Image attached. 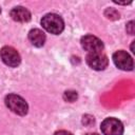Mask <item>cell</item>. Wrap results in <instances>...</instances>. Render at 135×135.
<instances>
[{
	"label": "cell",
	"mask_w": 135,
	"mask_h": 135,
	"mask_svg": "<svg viewBox=\"0 0 135 135\" xmlns=\"http://www.w3.org/2000/svg\"><path fill=\"white\" fill-rule=\"evenodd\" d=\"M78 97V94L76 91H65L63 93V99L69 102H74Z\"/></svg>",
	"instance_id": "30bf717a"
},
{
	"label": "cell",
	"mask_w": 135,
	"mask_h": 135,
	"mask_svg": "<svg viewBox=\"0 0 135 135\" xmlns=\"http://www.w3.org/2000/svg\"><path fill=\"white\" fill-rule=\"evenodd\" d=\"M41 25L46 32L55 35L60 34L64 28V22L62 18L54 13L44 15L41 19Z\"/></svg>",
	"instance_id": "6da1fadb"
},
{
	"label": "cell",
	"mask_w": 135,
	"mask_h": 135,
	"mask_svg": "<svg viewBox=\"0 0 135 135\" xmlns=\"http://www.w3.org/2000/svg\"><path fill=\"white\" fill-rule=\"evenodd\" d=\"M85 135H99V134H97V133H88Z\"/></svg>",
	"instance_id": "5bb4252c"
},
{
	"label": "cell",
	"mask_w": 135,
	"mask_h": 135,
	"mask_svg": "<svg viewBox=\"0 0 135 135\" xmlns=\"http://www.w3.org/2000/svg\"><path fill=\"white\" fill-rule=\"evenodd\" d=\"M113 61L115 65L122 71H132L133 70V59L126 51H117L113 54Z\"/></svg>",
	"instance_id": "8992f818"
},
{
	"label": "cell",
	"mask_w": 135,
	"mask_h": 135,
	"mask_svg": "<svg viewBox=\"0 0 135 135\" xmlns=\"http://www.w3.org/2000/svg\"><path fill=\"white\" fill-rule=\"evenodd\" d=\"M4 101H5L6 107L17 115L23 116L27 113L28 105H27L26 101L21 96H19L17 94H8L5 97Z\"/></svg>",
	"instance_id": "7a4b0ae2"
},
{
	"label": "cell",
	"mask_w": 135,
	"mask_h": 135,
	"mask_svg": "<svg viewBox=\"0 0 135 135\" xmlns=\"http://www.w3.org/2000/svg\"><path fill=\"white\" fill-rule=\"evenodd\" d=\"M85 61L90 68L96 71L104 70L109 63L108 57L102 52L101 53H89L86 55Z\"/></svg>",
	"instance_id": "5b68a950"
},
{
	"label": "cell",
	"mask_w": 135,
	"mask_h": 135,
	"mask_svg": "<svg viewBox=\"0 0 135 135\" xmlns=\"http://www.w3.org/2000/svg\"><path fill=\"white\" fill-rule=\"evenodd\" d=\"M9 15H11L12 19L17 22H28L31 20V13L23 6L14 7L11 11Z\"/></svg>",
	"instance_id": "ba28073f"
},
{
	"label": "cell",
	"mask_w": 135,
	"mask_h": 135,
	"mask_svg": "<svg viewBox=\"0 0 135 135\" xmlns=\"http://www.w3.org/2000/svg\"><path fill=\"white\" fill-rule=\"evenodd\" d=\"M0 13H1V7H0Z\"/></svg>",
	"instance_id": "9a60e30c"
},
{
	"label": "cell",
	"mask_w": 135,
	"mask_h": 135,
	"mask_svg": "<svg viewBox=\"0 0 135 135\" xmlns=\"http://www.w3.org/2000/svg\"><path fill=\"white\" fill-rule=\"evenodd\" d=\"M54 135H73V134L70 133V132H68V131L61 130V131H57V132H55Z\"/></svg>",
	"instance_id": "4fadbf2b"
},
{
	"label": "cell",
	"mask_w": 135,
	"mask_h": 135,
	"mask_svg": "<svg viewBox=\"0 0 135 135\" xmlns=\"http://www.w3.org/2000/svg\"><path fill=\"white\" fill-rule=\"evenodd\" d=\"M104 15L107 18L111 19V20H116V19H119V14L116 9L114 8H107L105 12H104Z\"/></svg>",
	"instance_id": "8fae6325"
},
{
	"label": "cell",
	"mask_w": 135,
	"mask_h": 135,
	"mask_svg": "<svg viewBox=\"0 0 135 135\" xmlns=\"http://www.w3.org/2000/svg\"><path fill=\"white\" fill-rule=\"evenodd\" d=\"M28 40L36 47H41L45 42V34L39 28H33L28 32Z\"/></svg>",
	"instance_id": "9c48e42d"
},
{
	"label": "cell",
	"mask_w": 135,
	"mask_h": 135,
	"mask_svg": "<svg viewBox=\"0 0 135 135\" xmlns=\"http://www.w3.org/2000/svg\"><path fill=\"white\" fill-rule=\"evenodd\" d=\"M100 129L103 135H122L123 133V124L120 120L113 117L105 118L101 122Z\"/></svg>",
	"instance_id": "3957f363"
},
{
	"label": "cell",
	"mask_w": 135,
	"mask_h": 135,
	"mask_svg": "<svg viewBox=\"0 0 135 135\" xmlns=\"http://www.w3.org/2000/svg\"><path fill=\"white\" fill-rule=\"evenodd\" d=\"M80 42L82 47L88 53H101L103 50L102 41L93 35H85L81 37Z\"/></svg>",
	"instance_id": "52a82bcc"
},
{
	"label": "cell",
	"mask_w": 135,
	"mask_h": 135,
	"mask_svg": "<svg viewBox=\"0 0 135 135\" xmlns=\"http://www.w3.org/2000/svg\"><path fill=\"white\" fill-rule=\"evenodd\" d=\"M0 58L6 65L11 68H16L21 62V57L17 52V50L8 45L3 46L0 50Z\"/></svg>",
	"instance_id": "277c9868"
},
{
	"label": "cell",
	"mask_w": 135,
	"mask_h": 135,
	"mask_svg": "<svg viewBox=\"0 0 135 135\" xmlns=\"http://www.w3.org/2000/svg\"><path fill=\"white\" fill-rule=\"evenodd\" d=\"M127 32L131 35L134 34V22L133 21H130L128 24H127Z\"/></svg>",
	"instance_id": "7c38bea8"
}]
</instances>
